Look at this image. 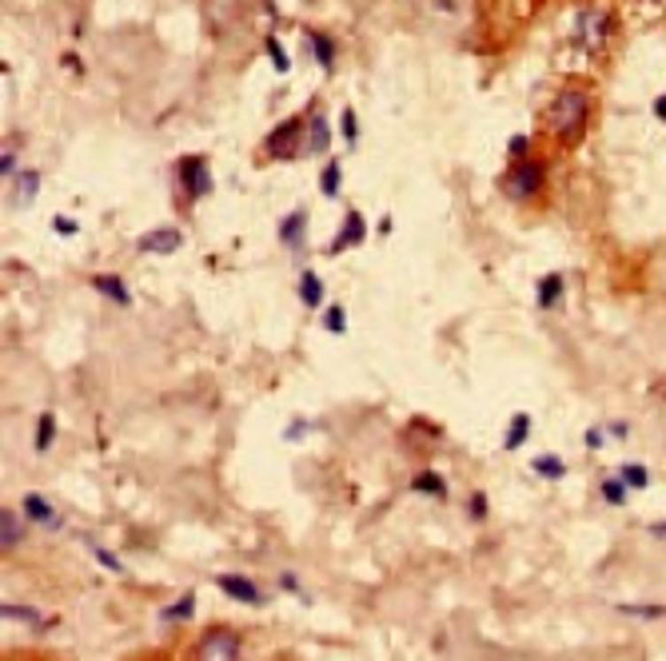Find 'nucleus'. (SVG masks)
Here are the masks:
<instances>
[{"label":"nucleus","instance_id":"obj_1","mask_svg":"<svg viewBox=\"0 0 666 661\" xmlns=\"http://www.w3.org/2000/svg\"><path fill=\"white\" fill-rule=\"evenodd\" d=\"M591 92L583 84H562L559 92L551 96V108H546V127L559 140V148H578L591 127Z\"/></svg>","mask_w":666,"mask_h":661},{"label":"nucleus","instance_id":"obj_2","mask_svg":"<svg viewBox=\"0 0 666 661\" xmlns=\"http://www.w3.org/2000/svg\"><path fill=\"white\" fill-rule=\"evenodd\" d=\"M244 657V634L236 626L212 621L196 634L192 642V661H240Z\"/></svg>","mask_w":666,"mask_h":661},{"label":"nucleus","instance_id":"obj_3","mask_svg":"<svg viewBox=\"0 0 666 661\" xmlns=\"http://www.w3.org/2000/svg\"><path fill=\"white\" fill-rule=\"evenodd\" d=\"M610 32H615V16H610L602 4H578L575 8V28H570V40H575L583 52L599 56L602 48L610 44Z\"/></svg>","mask_w":666,"mask_h":661},{"label":"nucleus","instance_id":"obj_4","mask_svg":"<svg viewBox=\"0 0 666 661\" xmlns=\"http://www.w3.org/2000/svg\"><path fill=\"white\" fill-rule=\"evenodd\" d=\"M264 156L275 164L307 156V116H288L264 135Z\"/></svg>","mask_w":666,"mask_h":661},{"label":"nucleus","instance_id":"obj_5","mask_svg":"<svg viewBox=\"0 0 666 661\" xmlns=\"http://www.w3.org/2000/svg\"><path fill=\"white\" fill-rule=\"evenodd\" d=\"M546 188V159L527 156V159H515L511 172L503 175V196L511 204H527V199L543 196Z\"/></svg>","mask_w":666,"mask_h":661},{"label":"nucleus","instance_id":"obj_6","mask_svg":"<svg viewBox=\"0 0 666 661\" xmlns=\"http://www.w3.org/2000/svg\"><path fill=\"white\" fill-rule=\"evenodd\" d=\"M176 183L184 204H200L212 196V164L208 156H184L176 159Z\"/></svg>","mask_w":666,"mask_h":661},{"label":"nucleus","instance_id":"obj_7","mask_svg":"<svg viewBox=\"0 0 666 661\" xmlns=\"http://www.w3.org/2000/svg\"><path fill=\"white\" fill-rule=\"evenodd\" d=\"M363 239H368V215H363L360 207H347V215H344V223H339L336 239L328 243V255H344V251H352V247H360Z\"/></svg>","mask_w":666,"mask_h":661},{"label":"nucleus","instance_id":"obj_8","mask_svg":"<svg viewBox=\"0 0 666 661\" xmlns=\"http://www.w3.org/2000/svg\"><path fill=\"white\" fill-rule=\"evenodd\" d=\"M216 586H220V594L232 597V602H240V605H259V602H264V589H259L248 573H216Z\"/></svg>","mask_w":666,"mask_h":661},{"label":"nucleus","instance_id":"obj_9","mask_svg":"<svg viewBox=\"0 0 666 661\" xmlns=\"http://www.w3.org/2000/svg\"><path fill=\"white\" fill-rule=\"evenodd\" d=\"M180 247H184V231L180 227H152L148 235L136 239L140 255H176Z\"/></svg>","mask_w":666,"mask_h":661},{"label":"nucleus","instance_id":"obj_10","mask_svg":"<svg viewBox=\"0 0 666 661\" xmlns=\"http://www.w3.org/2000/svg\"><path fill=\"white\" fill-rule=\"evenodd\" d=\"M296 299L304 303L307 311H320L323 307V299H328V287H323V279H320V271H315V267H304L296 275Z\"/></svg>","mask_w":666,"mask_h":661},{"label":"nucleus","instance_id":"obj_11","mask_svg":"<svg viewBox=\"0 0 666 661\" xmlns=\"http://www.w3.org/2000/svg\"><path fill=\"white\" fill-rule=\"evenodd\" d=\"M20 514H25L33 526H44V530H57L60 526L57 506H52L44 494H25V498H20Z\"/></svg>","mask_w":666,"mask_h":661},{"label":"nucleus","instance_id":"obj_12","mask_svg":"<svg viewBox=\"0 0 666 661\" xmlns=\"http://www.w3.org/2000/svg\"><path fill=\"white\" fill-rule=\"evenodd\" d=\"M280 243L288 247V251H304V243H307V207H296V211H288L280 219Z\"/></svg>","mask_w":666,"mask_h":661},{"label":"nucleus","instance_id":"obj_13","mask_svg":"<svg viewBox=\"0 0 666 661\" xmlns=\"http://www.w3.org/2000/svg\"><path fill=\"white\" fill-rule=\"evenodd\" d=\"M562 299H567V275H562V271H546L535 283V303L543 311H554Z\"/></svg>","mask_w":666,"mask_h":661},{"label":"nucleus","instance_id":"obj_14","mask_svg":"<svg viewBox=\"0 0 666 661\" xmlns=\"http://www.w3.org/2000/svg\"><path fill=\"white\" fill-rule=\"evenodd\" d=\"M25 526L28 518L20 514V510H0V550L4 554H12V550H20V542H25Z\"/></svg>","mask_w":666,"mask_h":661},{"label":"nucleus","instance_id":"obj_15","mask_svg":"<svg viewBox=\"0 0 666 661\" xmlns=\"http://www.w3.org/2000/svg\"><path fill=\"white\" fill-rule=\"evenodd\" d=\"M331 143V124H328V111L312 108L307 111V156H323Z\"/></svg>","mask_w":666,"mask_h":661},{"label":"nucleus","instance_id":"obj_16","mask_svg":"<svg viewBox=\"0 0 666 661\" xmlns=\"http://www.w3.org/2000/svg\"><path fill=\"white\" fill-rule=\"evenodd\" d=\"M89 283H92V291L105 295V299L116 303V307H132V291H128V283H124L120 275H92Z\"/></svg>","mask_w":666,"mask_h":661},{"label":"nucleus","instance_id":"obj_17","mask_svg":"<svg viewBox=\"0 0 666 661\" xmlns=\"http://www.w3.org/2000/svg\"><path fill=\"white\" fill-rule=\"evenodd\" d=\"M411 490H415V494H427V498H435V502H443V498H447V478H443L439 470L423 466L415 478H411Z\"/></svg>","mask_w":666,"mask_h":661},{"label":"nucleus","instance_id":"obj_18","mask_svg":"<svg viewBox=\"0 0 666 661\" xmlns=\"http://www.w3.org/2000/svg\"><path fill=\"white\" fill-rule=\"evenodd\" d=\"M36 191H41V172H36V167H20V175L12 180V199H17V207L33 204Z\"/></svg>","mask_w":666,"mask_h":661},{"label":"nucleus","instance_id":"obj_19","mask_svg":"<svg viewBox=\"0 0 666 661\" xmlns=\"http://www.w3.org/2000/svg\"><path fill=\"white\" fill-rule=\"evenodd\" d=\"M527 438H530V414H527V411H519L511 422H507V430H503V450H507V454H515L523 442H527Z\"/></svg>","mask_w":666,"mask_h":661},{"label":"nucleus","instance_id":"obj_20","mask_svg":"<svg viewBox=\"0 0 666 661\" xmlns=\"http://www.w3.org/2000/svg\"><path fill=\"white\" fill-rule=\"evenodd\" d=\"M52 442H57V414H52V411H41V419H36V430H33V450H36V454H49Z\"/></svg>","mask_w":666,"mask_h":661},{"label":"nucleus","instance_id":"obj_21","mask_svg":"<svg viewBox=\"0 0 666 661\" xmlns=\"http://www.w3.org/2000/svg\"><path fill=\"white\" fill-rule=\"evenodd\" d=\"M530 470H535L538 478H546V482H562V478H567V462H562L559 454H538V458H530Z\"/></svg>","mask_w":666,"mask_h":661},{"label":"nucleus","instance_id":"obj_22","mask_svg":"<svg viewBox=\"0 0 666 661\" xmlns=\"http://www.w3.org/2000/svg\"><path fill=\"white\" fill-rule=\"evenodd\" d=\"M160 618L164 621H188V618H196V589H184L176 602H168L160 610Z\"/></svg>","mask_w":666,"mask_h":661},{"label":"nucleus","instance_id":"obj_23","mask_svg":"<svg viewBox=\"0 0 666 661\" xmlns=\"http://www.w3.org/2000/svg\"><path fill=\"white\" fill-rule=\"evenodd\" d=\"M307 40H312V56H315V64H320L323 72L336 68V40L323 36V32H307Z\"/></svg>","mask_w":666,"mask_h":661},{"label":"nucleus","instance_id":"obj_24","mask_svg":"<svg viewBox=\"0 0 666 661\" xmlns=\"http://www.w3.org/2000/svg\"><path fill=\"white\" fill-rule=\"evenodd\" d=\"M339 183H344V167H339V159H328V164H323V172H320V191L328 199H336L339 196Z\"/></svg>","mask_w":666,"mask_h":661},{"label":"nucleus","instance_id":"obj_25","mask_svg":"<svg viewBox=\"0 0 666 661\" xmlns=\"http://www.w3.org/2000/svg\"><path fill=\"white\" fill-rule=\"evenodd\" d=\"M602 502H607V506H626V498H631V486L623 482V478H602Z\"/></svg>","mask_w":666,"mask_h":661},{"label":"nucleus","instance_id":"obj_26","mask_svg":"<svg viewBox=\"0 0 666 661\" xmlns=\"http://www.w3.org/2000/svg\"><path fill=\"white\" fill-rule=\"evenodd\" d=\"M618 478H623L631 490H647L650 486V470L642 466V462H623V466H618Z\"/></svg>","mask_w":666,"mask_h":661},{"label":"nucleus","instance_id":"obj_27","mask_svg":"<svg viewBox=\"0 0 666 661\" xmlns=\"http://www.w3.org/2000/svg\"><path fill=\"white\" fill-rule=\"evenodd\" d=\"M0 618H9V621H25V626H41L44 613L33 610V605H17V602H4L0 605Z\"/></svg>","mask_w":666,"mask_h":661},{"label":"nucleus","instance_id":"obj_28","mask_svg":"<svg viewBox=\"0 0 666 661\" xmlns=\"http://www.w3.org/2000/svg\"><path fill=\"white\" fill-rule=\"evenodd\" d=\"M323 327H328L331 334H347V307L344 303H328V307H323Z\"/></svg>","mask_w":666,"mask_h":661},{"label":"nucleus","instance_id":"obj_29","mask_svg":"<svg viewBox=\"0 0 666 661\" xmlns=\"http://www.w3.org/2000/svg\"><path fill=\"white\" fill-rule=\"evenodd\" d=\"M339 135H344L347 148H360V119H355V108L339 111Z\"/></svg>","mask_w":666,"mask_h":661},{"label":"nucleus","instance_id":"obj_30","mask_svg":"<svg viewBox=\"0 0 666 661\" xmlns=\"http://www.w3.org/2000/svg\"><path fill=\"white\" fill-rule=\"evenodd\" d=\"M264 52L272 56V68L275 72H288L291 68V60H288V52H283V44H280V36H275V32H267V36H264Z\"/></svg>","mask_w":666,"mask_h":661},{"label":"nucleus","instance_id":"obj_31","mask_svg":"<svg viewBox=\"0 0 666 661\" xmlns=\"http://www.w3.org/2000/svg\"><path fill=\"white\" fill-rule=\"evenodd\" d=\"M618 613H631V618H642V621H654V618H666V605H634V602H623Z\"/></svg>","mask_w":666,"mask_h":661},{"label":"nucleus","instance_id":"obj_32","mask_svg":"<svg viewBox=\"0 0 666 661\" xmlns=\"http://www.w3.org/2000/svg\"><path fill=\"white\" fill-rule=\"evenodd\" d=\"M487 510H491L487 490H471V498H467V518H471V522H487Z\"/></svg>","mask_w":666,"mask_h":661},{"label":"nucleus","instance_id":"obj_33","mask_svg":"<svg viewBox=\"0 0 666 661\" xmlns=\"http://www.w3.org/2000/svg\"><path fill=\"white\" fill-rule=\"evenodd\" d=\"M92 557H97V565H105V570H108V573H124V562H120V557H116V554H112V550L97 546V550H92Z\"/></svg>","mask_w":666,"mask_h":661},{"label":"nucleus","instance_id":"obj_34","mask_svg":"<svg viewBox=\"0 0 666 661\" xmlns=\"http://www.w3.org/2000/svg\"><path fill=\"white\" fill-rule=\"evenodd\" d=\"M507 151H511V159H527L530 156V135L515 132L511 140H507Z\"/></svg>","mask_w":666,"mask_h":661},{"label":"nucleus","instance_id":"obj_35","mask_svg":"<svg viewBox=\"0 0 666 661\" xmlns=\"http://www.w3.org/2000/svg\"><path fill=\"white\" fill-rule=\"evenodd\" d=\"M0 175H4V180H17V175H20L17 151H12V148H4V156H0Z\"/></svg>","mask_w":666,"mask_h":661},{"label":"nucleus","instance_id":"obj_36","mask_svg":"<svg viewBox=\"0 0 666 661\" xmlns=\"http://www.w3.org/2000/svg\"><path fill=\"white\" fill-rule=\"evenodd\" d=\"M52 231H60V235H76V219H68V215H52Z\"/></svg>","mask_w":666,"mask_h":661},{"label":"nucleus","instance_id":"obj_37","mask_svg":"<svg viewBox=\"0 0 666 661\" xmlns=\"http://www.w3.org/2000/svg\"><path fill=\"white\" fill-rule=\"evenodd\" d=\"M304 434H307V422L304 419H291L288 430H283V442H296V438H304Z\"/></svg>","mask_w":666,"mask_h":661},{"label":"nucleus","instance_id":"obj_38","mask_svg":"<svg viewBox=\"0 0 666 661\" xmlns=\"http://www.w3.org/2000/svg\"><path fill=\"white\" fill-rule=\"evenodd\" d=\"M602 438H607V430L591 427V430H586V434H583V446H586V450H599V446H602Z\"/></svg>","mask_w":666,"mask_h":661},{"label":"nucleus","instance_id":"obj_39","mask_svg":"<svg viewBox=\"0 0 666 661\" xmlns=\"http://www.w3.org/2000/svg\"><path fill=\"white\" fill-rule=\"evenodd\" d=\"M607 434H610V438H626V434H631V422H623V419H618V422H607Z\"/></svg>","mask_w":666,"mask_h":661},{"label":"nucleus","instance_id":"obj_40","mask_svg":"<svg viewBox=\"0 0 666 661\" xmlns=\"http://www.w3.org/2000/svg\"><path fill=\"white\" fill-rule=\"evenodd\" d=\"M280 589H288V594H296V589H299V578H296V573H280Z\"/></svg>","mask_w":666,"mask_h":661},{"label":"nucleus","instance_id":"obj_41","mask_svg":"<svg viewBox=\"0 0 666 661\" xmlns=\"http://www.w3.org/2000/svg\"><path fill=\"white\" fill-rule=\"evenodd\" d=\"M654 116L666 119V96H654Z\"/></svg>","mask_w":666,"mask_h":661},{"label":"nucleus","instance_id":"obj_42","mask_svg":"<svg viewBox=\"0 0 666 661\" xmlns=\"http://www.w3.org/2000/svg\"><path fill=\"white\" fill-rule=\"evenodd\" d=\"M650 534H654V538H666V518H662V522L650 526Z\"/></svg>","mask_w":666,"mask_h":661}]
</instances>
